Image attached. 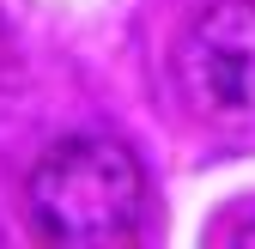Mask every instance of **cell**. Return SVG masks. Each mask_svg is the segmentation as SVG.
<instances>
[{"label": "cell", "instance_id": "6da1fadb", "mask_svg": "<svg viewBox=\"0 0 255 249\" xmlns=\"http://www.w3.org/2000/svg\"><path fill=\"white\" fill-rule=\"evenodd\" d=\"M140 207H146V170L110 134L55 140L37 158L30 189H24L30 231L43 243H67V249L122 243L140 225Z\"/></svg>", "mask_w": 255, "mask_h": 249}, {"label": "cell", "instance_id": "7a4b0ae2", "mask_svg": "<svg viewBox=\"0 0 255 249\" xmlns=\"http://www.w3.org/2000/svg\"><path fill=\"white\" fill-rule=\"evenodd\" d=\"M176 85L207 128L255 134V0H213L188 18Z\"/></svg>", "mask_w": 255, "mask_h": 249}]
</instances>
